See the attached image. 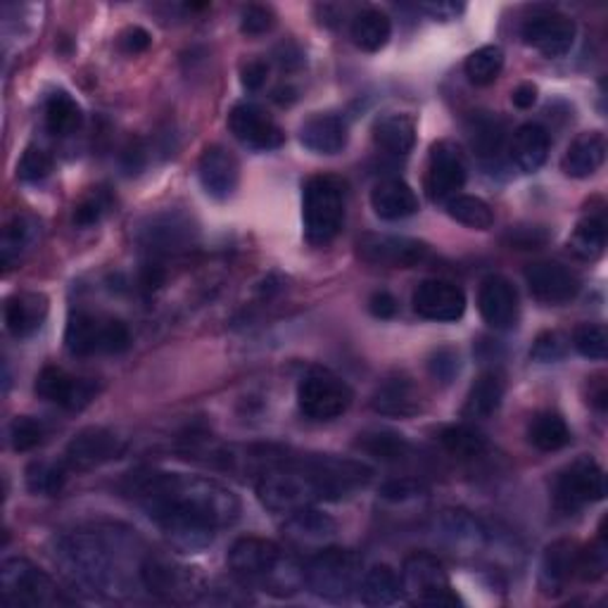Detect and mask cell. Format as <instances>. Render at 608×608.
<instances>
[{"instance_id": "1", "label": "cell", "mask_w": 608, "mask_h": 608, "mask_svg": "<svg viewBox=\"0 0 608 608\" xmlns=\"http://www.w3.org/2000/svg\"><path fill=\"white\" fill-rule=\"evenodd\" d=\"M126 495L134 497L145 511L177 509L200 519L221 531L241 519V499L227 485L197 475L143 471L126 483Z\"/></svg>"}, {"instance_id": "2", "label": "cell", "mask_w": 608, "mask_h": 608, "mask_svg": "<svg viewBox=\"0 0 608 608\" xmlns=\"http://www.w3.org/2000/svg\"><path fill=\"white\" fill-rule=\"evenodd\" d=\"M56 563L76 589L94 597H119L124 589V573L117 549L108 537L94 531H76L58 539Z\"/></svg>"}, {"instance_id": "3", "label": "cell", "mask_w": 608, "mask_h": 608, "mask_svg": "<svg viewBox=\"0 0 608 608\" xmlns=\"http://www.w3.org/2000/svg\"><path fill=\"white\" fill-rule=\"evenodd\" d=\"M231 571L271 597H293L304 585V566L264 537H241L229 549Z\"/></svg>"}, {"instance_id": "4", "label": "cell", "mask_w": 608, "mask_h": 608, "mask_svg": "<svg viewBox=\"0 0 608 608\" xmlns=\"http://www.w3.org/2000/svg\"><path fill=\"white\" fill-rule=\"evenodd\" d=\"M348 191L338 177L316 174L307 179L302 191L304 235L312 245L333 243L345 227Z\"/></svg>"}, {"instance_id": "5", "label": "cell", "mask_w": 608, "mask_h": 608, "mask_svg": "<svg viewBox=\"0 0 608 608\" xmlns=\"http://www.w3.org/2000/svg\"><path fill=\"white\" fill-rule=\"evenodd\" d=\"M362 568L364 561L360 554L328 545L304 566V585L321 599L345 601L362 585Z\"/></svg>"}, {"instance_id": "6", "label": "cell", "mask_w": 608, "mask_h": 608, "mask_svg": "<svg viewBox=\"0 0 608 608\" xmlns=\"http://www.w3.org/2000/svg\"><path fill=\"white\" fill-rule=\"evenodd\" d=\"M131 345L124 321L102 319L90 312H74L64 328V348L74 356H94L100 352L119 354Z\"/></svg>"}, {"instance_id": "7", "label": "cell", "mask_w": 608, "mask_h": 608, "mask_svg": "<svg viewBox=\"0 0 608 608\" xmlns=\"http://www.w3.org/2000/svg\"><path fill=\"white\" fill-rule=\"evenodd\" d=\"M402 594L418 606H457L454 594L442 561L430 551H414L402 566Z\"/></svg>"}, {"instance_id": "8", "label": "cell", "mask_w": 608, "mask_h": 608, "mask_svg": "<svg viewBox=\"0 0 608 608\" xmlns=\"http://www.w3.org/2000/svg\"><path fill=\"white\" fill-rule=\"evenodd\" d=\"M352 400L348 382L321 366H314L297 386V406L309 421H336L352 406Z\"/></svg>"}, {"instance_id": "9", "label": "cell", "mask_w": 608, "mask_h": 608, "mask_svg": "<svg viewBox=\"0 0 608 608\" xmlns=\"http://www.w3.org/2000/svg\"><path fill=\"white\" fill-rule=\"evenodd\" d=\"M0 587L8 606H50L60 601L52 577L26 559H8L3 563Z\"/></svg>"}, {"instance_id": "10", "label": "cell", "mask_w": 608, "mask_h": 608, "mask_svg": "<svg viewBox=\"0 0 608 608\" xmlns=\"http://www.w3.org/2000/svg\"><path fill=\"white\" fill-rule=\"evenodd\" d=\"M606 497V475L597 461L589 457L575 459L571 466H566L557 485H554V501L563 513H575L594 501Z\"/></svg>"}, {"instance_id": "11", "label": "cell", "mask_w": 608, "mask_h": 608, "mask_svg": "<svg viewBox=\"0 0 608 608\" xmlns=\"http://www.w3.org/2000/svg\"><path fill=\"white\" fill-rule=\"evenodd\" d=\"M356 255L372 267L386 269H414L430 259V247L406 235L364 233L356 241Z\"/></svg>"}, {"instance_id": "12", "label": "cell", "mask_w": 608, "mask_h": 608, "mask_svg": "<svg viewBox=\"0 0 608 608\" xmlns=\"http://www.w3.org/2000/svg\"><path fill=\"white\" fill-rule=\"evenodd\" d=\"M136 238L150 255H179L195 245L197 229L181 211H157L141 223Z\"/></svg>"}, {"instance_id": "13", "label": "cell", "mask_w": 608, "mask_h": 608, "mask_svg": "<svg viewBox=\"0 0 608 608\" xmlns=\"http://www.w3.org/2000/svg\"><path fill=\"white\" fill-rule=\"evenodd\" d=\"M466 183V160L454 141H438L430 148L426 191L433 203H447Z\"/></svg>"}, {"instance_id": "14", "label": "cell", "mask_w": 608, "mask_h": 608, "mask_svg": "<svg viewBox=\"0 0 608 608\" xmlns=\"http://www.w3.org/2000/svg\"><path fill=\"white\" fill-rule=\"evenodd\" d=\"M138 577L145 585V589L155 594V597H160L165 601H174V604L195 601L197 594L203 592L200 583H197V577L191 568L169 563L157 557H148L141 563Z\"/></svg>"}, {"instance_id": "15", "label": "cell", "mask_w": 608, "mask_h": 608, "mask_svg": "<svg viewBox=\"0 0 608 608\" xmlns=\"http://www.w3.org/2000/svg\"><path fill=\"white\" fill-rule=\"evenodd\" d=\"M231 134L253 150H276L285 143V131L255 102H238L229 112Z\"/></svg>"}, {"instance_id": "16", "label": "cell", "mask_w": 608, "mask_h": 608, "mask_svg": "<svg viewBox=\"0 0 608 608\" xmlns=\"http://www.w3.org/2000/svg\"><path fill=\"white\" fill-rule=\"evenodd\" d=\"M124 452V440L108 428H84L78 430L64 449V464L70 471H90L108 461H114Z\"/></svg>"}, {"instance_id": "17", "label": "cell", "mask_w": 608, "mask_h": 608, "mask_svg": "<svg viewBox=\"0 0 608 608\" xmlns=\"http://www.w3.org/2000/svg\"><path fill=\"white\" fill-rule=\"evenodd\" d=\"M414 312L423 319L452 324L466 312V293L457 283L445 279H428L414 290Z\"/></svg>"}, {"instance_id": "18", "label": "cell", "mask_w": 608, "mask_h": 608, "mask_svg": "<svg viewBox=\"0 0 608 608\" xmlns=\"http://www.w3.org/2000/svg\"><path fill=\"white\" fill-rule=\"evenodd\" d=\"M523 41L549 60L563 58L575 44V22L559 12L535 15L523 24Z\"/></svg>"}, {"instance_id": "19", "label": "cell", "mask_w": 608, "mask_h": 608, "mask_svg": "<svg viewBox=\"0 0 608 608\" xmlns=\"http://www.w3.org/2000/svg\"><path fill=\"white\" fill-rule=\"evenodd\" d=\"M34 390L41 400L68 409V412H78V409H84L96 394L94 382H88L84 378H74L60 366H46L44 372L36 376Z\"/></svg>"}, {"instance_id": "20", "label": "cell", "mask_w": 608, "mask_h": 608, "mask_svg": "<svg viewBox=\"0 0 608 608\" xmlns=\"http://www.w3.org/2000/svg\"><path fill=\"white\" fill-rule=\"evenodd\" d=\"M338 535V523L328 513L307 507L290 513L283 525V537L293 549L319 551Z\"/></svg>"}, {"instance_id": "21", "label": "cell", "mask_w": 608, "mask_h": 608, "mask_svg": "<svg viewBox=\"0 0 608 608\" xmlns=\"http://www.w3.org/2000/svg\"><path fill=\"white\" fill-rule=\"evenodd\" d=\"M525 281L535 300L545 304H566L580 293L577 273L559 262H535L525 269Z\"/></svg>"}, {"instance_id": "22", "label": "cell", "mask_w": 608, "mask_h": 608, "mask_svg": "<svg viewBox=\"0 0 608 608\" xmlns=\"http://www.w3.org/2000/svg\"><path fill=\"white\" fill-rule=\"evenodd\" d=\"M478 309L483 321L495 330H511L519 324V290L504 276H487L481 283Z\"/></svg>"}, {"instance_id": "23", "label": "cell", "mask_w": 608, "mask_h": 608, "mask_svg": "<svg viewBox=\"0 0 608 608\" xmlns=\"http://www.w3.org/2000/svg\"><path fill=\"white\" fill-rule=\"evenodd\" d=\"M197 177H200L203 189L215 200H229L235 193L238 181H241V165L235 155L223 148V145H209L197 162Z\"/></svg>"}, {"instance_id": "24", "label": "cell", "mask_w": 608, "mask_h": 608, "mask_svg": "<svg viewBox=\"0 0 608 608\" xmlns=\"http://www.w3.org/2000/svg\"><path fill=\"white\" fill-rule=\"evenodd\" d=\"M577 545L573 539H559L547 547L539 563V589L545 597H561L568 583L575 577Z\"/></svg>"}, {"instance_id": "25", "label": "cell", "mask_w": 608, "mask_h": 608, "mask_svg": "<svg viewBox=\"0 0 608 608\" xmlns=\"http://www.w3.org/2000/svg\"><path fill=\"white\" fill-rule=\"evenodd\" d=\"M372 406L376 414H382V416L412 418L423 409L421 390L414 386L412 378L392 376L376 388L374 398H372Z\"/></svg>"}, {"instance_id": "26", "label": "cell", "mask_w": 608, "mask_h": 608, "mask_svg": "<svg viewBox=\"0 0 608 608\" xmlns=\"http://www.w3.org/2000/svg\"><path fill=\"white\" fill-rule=\"evenodd\" d=\"M300 143L316 155H338L348 145V122L333 112L314 114L302 124Z\"/></svg>"}, {"instance_id": "27", "label": "cell", "mask_w": 608, "mask_h": 608, "mask_svg": "<svg viewBox=\"0 0 608 608\" xmlns=\"http://www.w3.org/2000/svg\"><path fill=\"white\" fill-rule=\"evenodd\" d=\"M372 207L376 217L386 221H400L418 211V197L414 189L402 179H382L372 191Z\"/></svg>"}, {"instance_id": "28", "label": "cell", "mask_w": 608, "mask_h": 608, "mask_svg": "<svg viewBox=\"0 0 608 608\" xmlns=\"http://www.w3.org/2000/svg\"><path fill=\"white\" fill-rule=\"evenodd\" d=\"M606 160V138L599 131H587L580 134L571 145L561 160V169L566 177L571 179H589L597 174L599 167Z\"/></svg>"}, {"instance_id": "29", "label": "cell", "mask_w": 608, "mask_h": 608, "mask_svg": "<svg viewBox=\"0 0 608 608\" xmlns=\"http://www.w3.org/2000/svg\"><path fill=\"white\" fill-rule=\"evenodd\" d=\"M549 145H551L549 131L542 124L527 122L515 129V134L511 138L509 145L511 160L523 171V174H535V171L547 162Z\"/></svg>"}, {"instance_id": "30", "label": "cell", "mask_w": 608, "mask_h": 608, "mask_svg": "<svg viewBox=\"0 0 608 608\" xmlns=\"http://www.w3.org/2000/svg\"><path fill=\"white\" fill-rule=\"evenodd\" d=\"M48 314V300L38 293H17L5 302V328L15 338L32 336Z\"/></svg>"}, {"instance_id": "31", "label": "cell", "mask_w": 608, "mask_h": 608, "mask_svg": "<svg viewBox=\"0 0 608 608\" xmlns=\"http://www.w3.org/2000/svg\"><path fill=\"white\" fill-rule=\"evenodd\" d=\"M374 141L390 155H409L416 145V122L409 114H386L376 119Z\"/></svg>"}, {"instance_id": "32", "label": "cell", "mask_w": 608, "mask_h": 608, "mask_svg": "<svg viewBox=\"0 0 608 608\" xmlns=\"http://www.w3.org/2000/svg\"><path fill=\"white\" fill-rule=\"evenodd\" d=\"M501 400H504V380L495 372H485L471 386L461 414H464V418L475 421L490 418L501 406Z\"/></svg>"}, {"instance_id": "33", "label": "cell", "mask_w": 608, "mask_h": 608, "mask_svg": "<svg viewBox=\"0 0 608 608\" xmlns=\"http://www.w3.org/2000/svg\"><path fill=\"white\" fill-rule=\"evenodd\" d=\"M350 36L356 48H362L366 52H378L390 41L392 22L382 10L368 8V10H362L360 15L352 20Z\"/></svg>"}, {"instance_id": "34", "label": "cell", "mask_w": 608, "mask_h": 608, "mask_svg": "<svg viewBox=\"0 0 608 608\" xmlns=\"http://www.w3.org/2000/svg\"><path fill=\"white\" fill-rule=\"evenodd\" d=\"M606 215L604 209L597 211H589L587 217H583L577 221V227L571 235V241H568V247H571V253L577 259H585V262H594L604 255V247H606Z\"/></svg>"}, {"instance_id": "35", "label": "cell", "mask_w": 608, "mask_h": 608, "mask_svg": "<svg viewBox=\"0 0 608 608\" xmlns=\"http://www.w3.org/2000/svg\"><path fill=\"white\" fill-rule=\"evenodd\" d=\"M360 597L366 606H390L402 597V583L390 566L380 563L366 571L360 585Z\"/></svg>"}, {"instance_id": "36", "label": "cell", "mask_w": 608, "mask_h": 608, "mask_svg": "<svg viewBox=\"0 0 608 608\" xmlns=\"http://www.w3.org/2000/svg\"><path fill=\"white\" fill-rule=\"evenodd\" d=\"M527 440L539 452H559L571 442V428L561 414L557 412H539L533 416L527 426Z\"/></svg>"}, {"instance_id": "37", "label": "cell", "mask_w": 608, "mask_h": 608, "mask_svg": "<svg viewBox=\"0 0 608 608\" xmlns=\"http://www.w3.org/2000/svg\"><path fill=\"white\" fill-rule=\"evenodd\" d=\"M84 124V112L82 105H78L70 94L64 90H56L46 100V126L52 136H72Z\"/></svg>"}, {"instance_id": "38", "label": "cell", "mask_w": 608, "mask_h": 608, "mask_svg": "<svg viewBox=\"0 0 608 608\" xmlns=\"http://www.w3.org/2000/svg\"><path fill=\"white\" fill-rule=\"evenodd\" d=\"M38 238V223L29 217H12L3 229V243H0V259L5 271L15 267L26 250H32Z\"/></svg>"}, {"instance_id": "39", "label": "cell", "mask_w": 608, "mask_h": 608, "mask_svg": "<svg viewBox=\"0 0 608 608\" xmlns=\"http://www.w3.org/2000/svg\"><path fill=\"white\" fill-rule=\"evenodd\" d=\"M445 452L454 459H478L487 452V440L481 430H475L469 423H452L445 426L438 435Z\"/></svg>"}, {"instance_id": "40", "label": "cell", "mask_w": 608, "mask_h": 608, "mask_svg": "<svg viewBox=\"0 0 608 608\" xmlns=\"http://www.w3.org/2000/svg\"><path fill=\"white\" fill-rule=\"evenodd\" d=\"M471 143H473L475 155H478L485 165L499 162L501 153H504V143H507L504 122H499L497 117H490V114L478 117L473 122Z\"/></svg>"}, {"instance_id": "41", "label": "cell", "mask_w": 608, "mask_h": 608, "mask_svg": "<svg viewBox=\"0 0 608 608\" xmlns=\"http://www.w3.org/2000/svg\"><path fill=\"white\" fill-rule=\"evenodd\" d=\"M356 447H360L364 454L378 461H388V464H398V461L406 459L409 452H412V445L406 442L404 435L392 430L364 433L360 435V440H356Z\"/></svg>"}, {"instance_id": "42", "label": "cell", "mask_w": 608, "mask_h": 608, "mask_svg": "<svg viewBox=\"0 0 608 608\" xmlns=\"http://www.w3.org/2000/svg\"><path fill=\"white\" fill-rule=\"evenodd\" d=\"M445 207H447V215L454 221L464 223V227L475 231H487L493 229L495 223L493 207L475 195H454L449 197Z\"/></svg>"}, {"instance_id": "43", "label": "cell", "mask_w": 608, "mask_h": 608, "mask_svg": "<svg viewBox=\"0 0 608 608\" xmlns=\"http://www.w3.org/2000/svg\"><path fill=\"white\" fill-rule=\"evenodd\" d=\"M68 464L64 461H34L29 464L24 473V481L26 487H29V493L34 495H41V497H52L58 495L64 483H68Z\"/></svg>"}, {"instance_id": "44", "label": "cell", "mask_w": 608, "mask_h": 608, "mask_svg": "<svg viewBox=\"0 0 608 608\" xmlns=\"http://www.w3.org/2000/svg\"><path fill=\"white\" fill-rule=\"evenodd\" d=\"M504 68V50L499 46H483L473 50L464 62V72L473 86L495 84Z\"/></svg>"}, {"instance_id": "45", "label": "cell", "mask_w": 608, "mask_h": 608, "mask_svg": "<svg viewBox=\"0 0 608 608\" xmlns=\"http://www.w3.org/2000/svg\"><path fill=\"white\" fill-rule=\"evenodd\" d=\"M608 568V547L604 533L592 542L589 547L577 551V563H575V575L585 583H597L606 575Z\"/></svg>"}, {"instance_id": "46", "label": "cell", "mask_w": 608, "mask_h": 608, "mask_svg": "<svg viewBox=\"0 0 608 608\" xmlns=\"http://www.w3.org/2000/svg\"><path fill=\"white\" fill-rule=\"evenodd\" d=\"M573 348L587 360L601 362L608 354V330L601 324H585L573 333Z\"/></svg>"}, {"instance_id": "47", "label": "cell", "mask_w": 608, "mask_h": 608, "mask_svg": "<svg viewBox=\"0 0 608 608\" xmlns=\"http://www.w3.org/2000/svg\"><path fill=\"white\" fill-rule=\"evenodd\" d=\"M52 167H56L52 155L46 153L44 148H36V145H32V148H26L22 155V160L17 165V177L26 183H38L50 177Z\"/></svg>"}, {"instance_id": "48", "label": "cell", "mask_w": 608, "mask_h": 608, "mask_svg": "<svg viewBox=\"0 0 608 608\" xmlns=\"http://www.w3.org/2000/svg\"><path fill=\"white\" fill-rule=\"evenodd\" d=\"M44 442V426L32 416H17L10 423V445L15 452H32Z\"/></svg>"}, {"instance_id": "49", "label": "cell", "mask_w": 608, "mask_h": 608, "mask_svg": "<svg viewBox=\"0 0 608 608\" xmlns=\"http://www.w3.org/2000/svg\"><path fill=\"white\" fill-rule=\"evenodd\" d=\"M378 495H380V499L392 501V504H406V501L426 497L428 487L416 478H394L382 485Z\"/></svg>"}, {"instance_id": "50", "label": "cell", "mask_w": 608, "mask_h": 608, "mask_svg": "<svg viewBox=\"0 0 608 608\" xmlns=\"http://www.w3.org/2000/svg\"><path fill=\"white\" fill-rule=\"evenodd\" d=\"M108 207H110V195L108 193H102V191L90 193L88 197H84V200L76 205L74 223L82 229L94 227V223H98L102 219V215L108 211Z\"/></svg>"}, {"instance_id": "51", "label": "cell", "mask_w": 608, "mask_h": 608, "mask_svg": "<svg viewBox=\"0 0 608 608\" xmlns=\"http://www.w3.org/2000/svg\"><path fill=\"white\" fill-rule=\"evenodd\" d=\"M566 350H568L566 338L559 333V330H545V333L537 336L531 356L539 364H551L563 360Z\"/></svg>"}, {"instance_id": "52", "label": "cell", "mask_w": 608, "mask_h": 608, "mask_svg": "<svg viewBox=\"0 0 608 608\" xmlns=\"http://www.w3.org/2000/svg\"><path fill=\"white\" fill-rule=\"evenodd\" d=\"M459 368H461V360H459V352L452 348H440L430 356L428 362V372L435 380H440L442 386L447 382H452L459 376Z\"/></svg>"}, {"instance_id": "53", "label": "cell", "mask_w": 608, "mask_h": 608, "mask_svg": "<svg viewBox=\"0 0 608 608\" xmlns=\"http://www.w3.org/2000/svg\"><path fill=\"white\" fill-rule=\"evenodd\" d=\"M276 26V15L264 5H247L241 12V32L245 36L269 34Z\"/></svg>"}, {"instance_id": "54", "label": "cell", "mask_w": 608, "mask_h": 608, "mask_svg": "<svg viewBox=\"0 0 608 608\" xmlns=\"http://www.w3.org/2000/svg\"><path fill=\"white\" fill-rule=\"evenodd\" d=\"M504 243L515 250H537L549 243V231L545 227H511Z\"/></svg>"}, {"instance_id": "55", "label": "cell", "mask_w": 608, "mask_h": 608, "mask_svg": "<svg viewBox=\"0 0 608 608\" xmlns=\"http://www.w3.org/2000/svg\"><path fill=\"white\" fill-rule=\"evenodd\" d=\"M150 44L153 36L150 32H145L143 26H129V29L119 34V48H122L126 56H141V52L150 48Z\"/></svg>"}, {"instance_id": "56", "label": "cell", "mask_w": 608, "mask_h": 608, "mask_svg": "<svg viewBox=\"0 0 608 608\" xmlns=\"http://www.w3.org/2000/svg\"><path fill=\"white\" fill-rule=\"evenodd\" d=\"M368 312H372L376 319H392L398 314V300L388 290H378L372 297H368Z\"/></svg>"}, {"instance_id": "57", "label": "cell", "mask_w": 608, "mask_h": 608, "mask_svg": "<svg viewBox=\"0 0 608 608\" xmlns=\"http://www.w3.org/2000/svg\"><path fill=\"white\" fill-rule=\"evenodd\" d=\"M267 76H269V68L267 62L262 60H253L247 62L243 72H241V82L247 90H259L264 84H267Z\"/></svg>"}, {"instance_id": "58", "label": "cell", "mask_w": 608, "mask_h": 608, "mask_svg": "<svg viewBox=\"0 0 608 608\" xmlns=\"http://www.w3.org/2000/svg\"><path fill=\"white\" fill-rule=\"evenodd\" d=\"M418 8L426 12V15H430L435 22H452L466 10L464 3H423Z\"/></svg>"}, {"instance_id": "59", "label": "cell", "mask_w": 608, "mask_h": 608, "mask_svg": "<svg viewBox=\"0 0 608 608\" xmlns=\"http://www.w3.org/2000/svg\"><path fill=\"white\" fill-rule=\"evenodd\" d=\"M122 165L126 169V174H138V171L143 169V165H145V150H143V145L138 141L131 143L129 148L124 150Z\"/></svg>"}, {"instance_id": "60", "label": "cell", "mask_w": 608, "mask_h": 608, "mask_svg": "<svg viewBox=\"0 0 608 608\" xmlns=\"http://www.w3.org/2000/svg\"><path fill=\"white\" fill-rule=\"evenodd\" d=\"M511 100L519 110H531L533 105L537 102V86L531 84V82L515 86L513 94H511Z\"/></svg>"}, {"instance_id": "61", "label": "cell", "mask_w": 608, "mask_h": 608, "mask_svg": "<svg viewBox=\"0 0 608 608\" xmlns=\"http://www.w3.org/2000/svg\"><path fill=\"white\" fill-rule=\"evenodd\" d=\"M165 276L167 273H165L160 264H153V262L145 264L143 271H141V285L150 293V290H157L165 283Z\"/></svg>"}, {"instance_id": "62", "label": "cell", "mask_w": 608, "mask_h": 608, "mask_svg": "<svg viewBox=\"0 0 608 608\" xmlns=\"http://www.w3.org/2000/svg\"><path fill=\"white\" fill-rule=\"evenodd\" d=\"M276 100H279L281 105L293 102L295 100V90L293 88H279V90H276Z\"/></svg>"}]
</instances>
